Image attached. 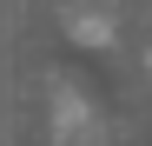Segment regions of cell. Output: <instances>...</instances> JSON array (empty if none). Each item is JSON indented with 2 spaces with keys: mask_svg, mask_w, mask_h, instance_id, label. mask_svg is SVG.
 I'll use <instances>...</instances> for the list:
<instances>
[{
  "mask_svg": "<svg viewBox=\"0 0 152 146\" xmlns=\"http://www.w3.org/2000/svg\"><path fill=\"white\" fill-rule=\"evenodd\" d=\"M73 40H80V46H106L113 40V20L106 13H80V20H73Z\"/></svg>",
  "mask_w": 152,
  "mask_h": 146,
  "instance_id": "obj_1",
  "label": "cell"
},
{
  "mask_svg": "<svg viewBox=\"0 0 152 146\" xmlns=\"http://www.w3.org/2000/svg\"><path fill=\"white\" fill-rule=\"evenodd\" d=\"M145 66H152V53H145Z\"/></svg>",
  "mask_w": 152,
  "mask_h": 146,
  "instance_id": "obj_2",
  "label": "cell"
}]
</instances>
